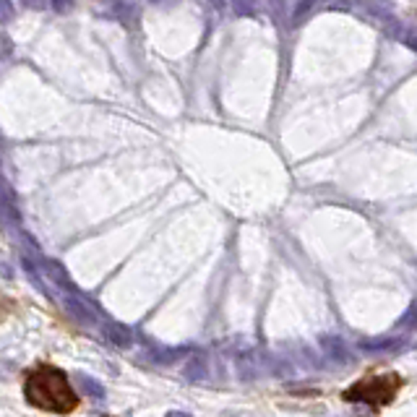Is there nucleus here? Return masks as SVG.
<instances>
[{"label": "nucleus", "instance_id": "nucleus-7", "mask_svg": "<svg viewBox=\"0 0 417 417\" xmlns=\"http://www.w3.org/2000/svg\"><path fill=\"white\" fill-rule=\"evenodd\" d=\"M256 8H258V0H232V11H235V16H243V19L256 16Z\"/></svg>", "mask_w": 417, "mask_h": 417}, {"label": "nucleus", "instance_id": "nucleus-12", "mask_svg": "<svg viewBox=\"0 0 417 417\" xmlns=\"http://www.w3.org/2000/svg\"><path fill=\"white\" fill-rule=\"evenodd\" d=\"M212 3H214L216 8H225V0H212Z\"/></svg>", "mask_w": 417, "mask_h": 417}, {"label": "nucleus", "instance_id": "nucleus-9", "mask_svg": "<svg viewBox=\"0 0 417 417\" xmlns=\"http://www.w3.org/2000/svg\"><path fill=\"white\" fill-rule=\"evenodd\" d=\"M81 389L89 394L92 399H105V389H102L94 378H89V376H81Z\"/></svg>", "mask_w": 417, "mask_h": 417}, {"label": "nucleus", "instance_id": "nucleus-11", "mask_svg": "<svg viewBox=\"0 0 417 417\" xmlns=\"http://www.w3.org/2000/svg\"><path fill=\"white\" fill-rule=\"evenodd\" d=\"M167 417H191L188 412H180V409H172V412H167Z\"/></svg>", "mask_w": 417, "mask_h": 417}, {"label": "nucleus", "instance_id": "nucleus-2", "mask_svg": "<svg viewBox=\"0 0 417 417\" xmlns=\"http://www.w3.org/2000/svg\"><path fill=\"white\" fill-rule=\"evenodd\" d=\"M399 389V376H373L368 381L363 383H355L349 391L345 394L349 402H373V405H378V402H389L394 394Z\"/></svg>", "mask_w": 417, "mask_h": 417}, {"label": "nucleus", "instance_id": "nucleus-10", "mask_svg": "<svg viewBox=\"0 0 417 417\" xmlns=\"http://www.w3.org/2000/svg\"><path fill=\"white\" fill-rule=\"evenodd\" d=\"M108 334H110V339H112L115 345H120V347L131 345V334L125 332V329H118V326H112V329H108Z\"/></svg>", "mask_w": 417, "mask_h": 417}, {"label": "nucleus", "instance_id": "nucleus-8", "mask_svg": "<svg viewBox=\"0 0 417 417\" xmlns=\"http://www.w3.org/2000/svg\"><path fill=\"white\" fill-rule=\"evenodd\" d=\"M402 345L399 336H389V339H373V342H360V349H394Z\"/></svg>", "mask_w": 417, "mask_h": 417}, {"label": "nucleus", "instance_id": "nucleus-4", "mask_svg": "<svg viewBox=\"0 0 417 417\" xmlns=\"http://www.w3.org/2000/svg\"><path fill=\"white\" fill-rule=\"evenodd\" d=\"M318 8V0H295L292 11H289V26H300L305 24L310 16Z\"/></svg>", "mask_w": 417, "mask_h": 417}, {"label": "nucleus", "instance_id": "nucleus-5", "mask_svg": "<svg viewBox=\"0 0 417 417\" xmlns=\"http://www.w3.org/2000/svg\"><path fill=\"white\" fill-rule=\"evenodd\" d=\"M206 358L203 355H193L188 360V365H185V378H191V381H203L206 378Z\"/></svg>", "mask_w": 417, "mask_h": 417}, {"label": "nucleus", "instance_id": "nucleus-3", "mask_svg": "<svg viewBox=\"0 0 417 417\" xmlns=\"http://www.w3.org/2000/svg\"><path fill=\"white\" fill-rule=\"evenodd\" d=\"M321 349L326 352V358L336 360V363H349V349H347L345 339L342 336H334V334H326L318 339Z\"/></svg>", "mask_w": 417, "mask_h": 417}, {"label": "nucleus", "instance_id": "nucleus-6", "mask_svg": "<svg viewBox=\"0 0 417 417\" xmlns=\"http://www.w3.org/2000/svg\"><path fill=\"white\" fill-rule=\"evenodd\" d=\"M238 373L243 381H253L256 376H258V368H256V358L253 355H243V358H238Z\"/></svg>", "mask_w": 417, "mask_h": 417}, {"label": "nucleus", "instance_id": "nucleus-1", "mask_svg": "<svg viewBox=\"0 0 417 417\" xmlns=\"http://www.w3.org/2000/svg\"><path fill=\"white\" fill-rule=\"evenodd\" d=\"M26 402L37 409L55 412V415H68L79 407V396L71 389L65 373L52 365H39L29 373L24 386Z\"/></svg>", "mask_w": 417, "mask_h": 417}]
</instances>
